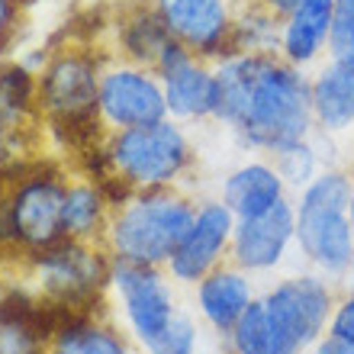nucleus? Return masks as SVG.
<instances>
[{
	"instance_id": "obj_25",
	"label": "nucleus",
	"mask_w": 354,
	"mask_h": 354,
	"mask_svg": "<svg viewBox=\"0 0 354 354\" xmlns=\"http://www.w3.org/2000/svg\"><path fill=\"white\" fill-rule=\"evenodd\" d=\"M328 55H354V0H335L332 7V29H328Z\"/></svg>"
},
{
	"instance_id": "obj_13",
	"label": "nucleus",
	"mask_w": 354,
	"mask_h": 354,
	"mask_svg": "<svg viewBox=\"0 0 354 354\" xmlns=\"http://www.w3.org/2000/svg\"><path fill=\"white\" fill-rule=\"evenodd\" d=\"M293 239H297V206L283 196L268 213L235 223L229 254H232L235 268H242L245 274L270 270L283 261Z\"/></svg>"
},
{
	"instance_id": "obj_10",
	"label": "nucleus",
	"mask_w": 354,
	"mask_h": 354,
	"mask_svg": "<svg viewBox=\"0 0 354 354\" xmlns=\"http://www.w3.org/2000/svg\"><path fill=\"white\" fill-rule=\"evenodd\" d=\"M235 223L239 219L223 200H206L196 206V219L190 225V232L168 261L171 277L180 283H200L209 270L219 268V261L232 248Z\"/></svg>"
},
{
	"instance_id": "obj_26",
	"label": "nucleus",
	"mask_w": 354,
	"mask_h": 354,
	"mask_svg": "<svg viewBox=\"0 0 354 354\" xmlns=\"http://www.w3.org/2000/svg\"><path fill=\"white\" fill-rule=\"evenodd\" d=\"M326 335L338 338V342H345V345H354V293H348L345 299H338Z\"/></svg>"
},
{
	"instance_id": "obj_14",
	"label": "nucleus",
	"mask_w": 354,
	"mask_h": 354,
	"mask_svg": "<svg viewBox=\"0 0 354 354\" xmlns=\"http://www.w3.org/2000/svg\"><path fill=\"white\" fill-rule=\"evenodd\" d=\"M100 75L87 55H62L46 68L39 81V100L58 122L77 126L97 113Z\"/></svg>"
},
{
	"instance_id": "obj_23",
	"label": "nucleus",
	"mask_w": 354,
	"mask_h": 354,
	"mask_svg": "<svg viewBox=\"0 0 354 354\" xmlns=\"http://www.w3.org/2000/svg\"><path fill=\"white\" fill-rule=\"evenodd\" d=\"M171 39L174 36H171L168 26L161 23L158 13H139L129 26L122 29V46H126V52L145 68L158 65L161 52L168 48Z\"/></svg>"
},
{
	"instance_id": "obj_8",
	"label": "nucleus",
	"mask_w": 354,
	"mask_h": 354,
	"mask_svg": "<svg viewBox=\"0 0 354 354\" xmlns=\"http://www.w3.org/2000/svg\"><path fill=\"white\" fill-rule=\"evenodd\" d=\"M65 196L68 184L58 174H23L13 177L10 190V232L13 245L36 254L65 239Z\"/></svg>"
},
{
	"instance_id": "obj_7",
	"label": "nucleus",
	"mask_w": 354,
	"mask_h": 354,
	"mask_svg": "<svg viewBox=\"0 0 354 354\" xmlns=\"http://www.w3.org/2000/svg\"><path fill=\"white\" fill-rule=\"evenodd\" d=\"M110 283L116 290V297H120L122 316H126L132 338L139 342L142 351H149L180 316L168 277L158 268H145V264H129L113 258Z\"/></svg>"
},
{
	"instance_id": "obj_11",
	"label": "nucleus",
	"mask_w": 354,
	"mask_h": 354,
	"mask_svg": "<svg viewBox=\"0 0 354 354\" xmlns=\"http://www.w3.org/2000/svg\"><path fill=\"white\" fill-rule=\"evenodd\" d=\"M155 13L194 55H229L235 19L225 0H155Z\"/></svg>"
},
{
	"instance_id": "obj_27",
	"label": "nucleus",
	"mask_w": 354,
	"mask_h": 354,
	"mask_svg": "<svg viewBox=\"0 0 354 354\" xmlns=\"http://www.w3.org/2000/svg\"><path fill=\"white\" fill-rule=\"evenodd\" d=\"M303 3H309V0H261V7L264 10H270L277 19H287V17H293Z\"/></svg>"
},
{
	"instance_id": "obj_20",
	"label": "nucleus",
	"mask_w": 354,
	"mask_h": 354,
	"mask_svg": "<svg viewBox=\"0 0 354 354\" xmlns=\"http://www.w3.org/2000/svg\"><path fill=\"white\" fill-rule=\"evenodd\" d=\"M52 328L42 322V309L36 303L13 306L3 299L0 306V354H48Z\"/></svg>"
},
{
	"instance_id": "obj_1",
	"label": "nucleus",
	"mask_w": 354,
	"mask_h": 354,
	"mask_svg": "<svg viewBox=\"0 0 354 354\" xmlns=\"http://www.w3.org/2000/svg\"><path fill=\"white\" fill-rule=\"evenodd\" d=\"M313 81L277 55H264L235 132L252 149L277 151L313 139Z\"/></svg>"
},
{
	"instance_id": "obj_9",
	"label": "nucleus",
	"mask_w": 354,
	"mask_h": 354,
	"mask_svg": "<svg viewBox=\"0 0 354 354\" xmlns=\"http://www.w3.org/2000/svg\"><path fill=\"white\" fill-rule=\"evenodd\" d=\"M97 116L113 129H139L168 120V100L161 77L149 68H113L100 75Z\"/></svg>"
},
{
	"instance_id": "obj_21",
	"label": "nucleus",
	"mask_w": 354,
	"mask_h": 354,
	"mask_svg": "<svg viewBox=\"0 0 354 354\" xmlns=\"http://www.w3.org/2000/svg\"><path fill=\"white\" fill-rule=\"evenodd\" d=\"M110 200L100 184H71L65 196V239L87 242L93 235L106 232L110 225Z\"/></svg>"
},
{
	"instance_id": "obj_12",
	"label": "nucleus",
	"mask_w": 354,
	"mask_h": 354,
	"mask_svg": "<svg viewBox=\"0 0 354 354\" xmlns=\"http://www.w3.org/2000/svg\"><path fill=\"white\" fill-rule=\"evenodd\" d=\"M155 75L161 77V87H165L168 113L180 120L216 116V71L200 65L184 42L171 39L155 65Z\"/></svg>"
},
{
	"instance_id": "obj_18",
	"label": "nucleus",
	"mask_w": 354,
	"mask_h": 354,
	"mask_svg": "<svg viewBox=\"0 0 354 354\" xmlns=\"http://www.w3.org/2000/svg\"><path fill=\"white\" fill-rule=\"evenodd\" d=\"M332 7L335 0H309L283 19L280 36V58L293 68L313 65L322 52H328V29H332Z\"/></svg>"
},
{
	"instance_id": "obj_4",
	"label": "nucleus",
	"mask_w": 354,
	"mask_h": 354,
	"mask_svg": "<svg viewBox=\"0 0 354 354\" xmlns=\"http://www.w3.org/2000/svg\"><path fill=\"white\" fill-rule=\"evenodd\" d=\"M103 158L122 187L161 190V187H171L190 168L194 149L180 126L161 120L151 126H139V129L113 132Z\"/></svg>"
},
{
	"instance_id": "obj_3",
	"label": "nucleus",
	"mask_w": 354,
	"mask_h": 354,
	"mask_svg": "<svg viewBox=\"0 0 354 354\" xmlns=\"http://www.w3.org/2000/svg\"><path fill=\"white\" fill-rule=\"evenodd\" d=\"M297 242L309 264L342 277L354 268V177L322 171L297 203Z\"/></svg>"
},
{
	"instance_id": "obj_5",
	"label": "nucleus",
	"mask_w": 354,
	"mask_h": 354,
	"mask_svg": "<svg viewBox=\"0 0 354 354\" xmlns=\"http://www.w3.org/2000/svg\"><path fill=\"white\" fill-rule=\"evenodd\" d=\"M261 299L274 328L293 354H306L309 348H316L326 338L332 313L338 306L332 283L319 274H299V277L280 280Z\"/></svg>"
},
{
	"instance_id": "obj_17",
	"label": "nucleus",
	"mask_w": 354,
	"mask_h": 354,
	"mask_svg": "<svg viewBox=\"0 0 354 354\" xmlns=\"http://www.w3.org/2000/svg\"><path fill=\"white\" fill-rule=\"evenodd\" d=\"M313 116L322 132L354 126V55L332 58L313 81Z\"/></svg>"
},
{
	"instance_id": "obj_6",
	"label": "nucleus",
	"mask_w": 354,
	"mask_h": 354,
	"mask_svg": "<svg viewBox=\"0 0 354 354\" xmlns=\"http://www.w3.org/2000/svg\"><path fill=\"white\" fill-rule=\"evenodd\" d=\"M110 270L113 261L77 239H62L32 254V277L42 297L65 309L84 306L100 297V290L110 283Z\"/></svg>"
},
{
	"instance_id": "obj_15",
	"label": "nucleus",
	"mask_w": 354,
	"mask_h": 354,
	"mask_svg": "<svg viewBox=\"0 0 354 354\" xmlns=\"http://www.w3.org/2000/svg\"><path fill=\"white\" fill-rule=\"evenodd\" d=\"M254 303L252 280L242 268H229L219 264L216 270H209L200 283H196V306L203 313V319L209 322L213 332H219L223 338L232 335V328L239 326V319L245 316V309Z\"/></svg>"
},
{
	"instance_id": "obj_22",
	"label": "nucleus",
	"mask_w": 354,
	"mask_h": 354,
	"mask_svg": "<svg viewBox=\"0 0 354 354\" xmlns=\"http://www.w3.org/2000/svg\"><path fill=\"white\" fill-rule=\"evenodd\" d=\"M229 345H232V354H293L270 322L264 299H254L245 309V316L239 319V326L229 335Z\"/></svg>"
},
{
	"instance_id": "obj_28",
	"label": "nucleus",
	"mask_w": 354,
	"mask_h": 354,
	"mask_svg": "<svg viewBox=\"0 0 354 354\" xmlns=\"http://www.w3.org/2000/svg\"><path fill=\"white\" fill-rule=\"evenodd\" d=\"M313 354H354V345H345V342H338V338H322L316 348H313Z\"/></svg>"
},
{
	"instance_id": "obj_29",
	"label": "nucleus",
	"mask_w": 354,
	"mask_h": 354,
	"mask_svg": "<svg viewBox=\"0 0 354 354\" xmlns=\"http://www.w3.org/2000/svg\"><path fill=\"white\" fill-rule=\"evenodd\" d=\"M10 23H13V0H0V48L10 39Z\"/></svg>"
},
{
	"instance_id": "obj_2",
	"label": "nucleus",
	"mask_w": 354,
	"mask_h": 354,
	"mask_svg": "<svg viewBox=\"0 0 354 354\" xmlns=\"http://www.w3.org/2000/svg\"><path fill=\"white\" fill-rule=\"evenodd\" d=\"M194 219L196 203H190L187 196L174 194L168 187L139 190L110 216L106 242L116 261L161 268L174 258Z\"/></svg>"
},
{
	"instance_id": "obj_24",
	"label": "nucleus",
	"mask_w": 354,
	"mask_h": 354,
	"mask_svg": "<svg viewBox=\"0 0 354 354\" xmlns=\"http://www.w3.org/2000/svg\"><path fill=\"white\" fill-rule=\"evenodd\" d=\"M274 168L280 171L283 184L306 187L309 180L316 177V171H319V158H316V149H313V139L277 151V155H274Z\"/></svg>"
},
{
	"instance_id": "obj_16",
	"label": "nucleus",
	"mask_w": 354,
	"mask_h": 354,
	"mask_svg": "<svg viewBox=\"0 0 354 354\" xmlns=\"http://www.w3.org/2000/svg\"><path fill=\"white\" fill-rule=\"evenodd\" d=\"M283 190H287V184L274 165L252 161V165H242L225 177L223 203L232 209L235 219H252V216L268 213L274 203H280L287 196Z\"/></svg>"
},
{
	"instance_id": "obj_30",
	"label": "nucleus",
	"mask_w": 354,
	"mask_h": 354,
	"mask_svg": "<svg viewBox=\"0 0 354 354\" xmlns=\"http://www.w3.org/2000/svg\"><path fill=\"white\" fill-rule=\"evenodd\" d=\"M0 306H3V299H0Z\"/></svg>"
},
{
	"instance_id": "obj_19",
	"label": "nucleus",
	"mask_w": 354,
	"mask_h": 354,
	"mask_svg": "<svg viewBox=\"0 0 354 354\" xmlns=\"http://www.w3.org/2000/svg\"><path fill=\"white\" fill-rule=\"evenodd\" d=\"M48 354H136V351L116 328L103 326L87 313H68L52 328Z\"/></svg>"
}]
</instances>
